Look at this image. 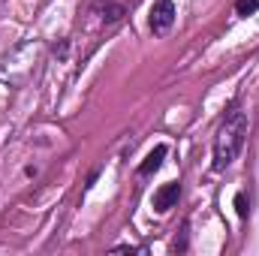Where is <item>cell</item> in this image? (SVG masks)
I'll return each instance as SVG.
<instances>
[{
    "mask_svg": "<svg viewBox=\"0 0 259 256\" xmlns=\"http://www.w3.org/2000/svg\"><path fill=\"white\" fill-rule=\"evenodd\" d=\"M244 139H247V112L232 106L226 112V118L220 121L217 136H214V163H211L214 172H223L238 160V154L244 148Z\"/></svg>",
    "mask_w": 259,
    "mask_h": 256,
    "instance_id": "cell-1",
    "label": "cell"
},
{
    "mask_svg": "<svg viewBox=\"0 0 259 256\" xmlns=\"http://www.w3.org/2000/svg\"><path fill=\"white\" fill-rule=\"evenodd\" d=\"M175 15H178V9H175L172 0H154L151 15H148V24H151L154 33H166V30H172Z\"/></svg>",
    "mask_w": 259,
    "mask_h": 256,
    "instance_id": "cell-2",
    "label": "cell"
},
{
    "mask_svg": "<svg viewBox=\"0 0 259 256\" xmlns=\"http://www.w3.org/2000/svg\"><path fill=\"white\" fill-rule=\"evenodd\" d=\"M178 199H181V184H178V181H169V184H163L160 190L154 193V211L166 214L169 208L178 205Z\"/></svg>",
    "mask_w": 259,
    "mask_h": 256,
    "instance_id": "cell-3",
    "label": "cell"
},
{
    "mask_svg": "<svg viewBox=\"0 0 259 256\" xmlns=\"http://www.w3.org/2000/svg\"><path fill=\"white\" fill-rule=\"evenodd\" d=\"M166 154H169V148L166 145H157L145 160H142V166H139V175L142 178H148V175H154V172H160V166H163V160H166Z\"/></svg>",
    "mask_w": 259,
    "mask_h": 256,
    "instance_id": "cell-4",
    "label": "cell"
},
{
    "mask_svg": "<svg viewBox=\"0 0 259 256\" xmlns=\"http://www.w3.org/2000/svg\"><path fill=\"white\" fill-rule=\"evenodd\" d=\"M256 9H259V0H235V12L241 18H250Z\"/></svg>",
    "mask_w": 259,
    "mask_h": 256,
    "instance_id": "cell-5",
    "label": "cell"
},
{
    "mask_svg": "<svg viewBox=\"0 0 259 256\" xmlns=\"http://www.w3.org/2000/svg\"><path fill=\"white\" fill-rule=\"evenodd\" d=\"M235 211H238V217H241V220L250 214V208H247V196H244V193H235Z\"/></svg>",
    "mask_w": 259,
    "mask_h": 256,
    "instance_id": "cell-6",
    "label": "cell"
},
{
    "mask_svg": "<svg viewBox=\"0 0 259 256\" xmlns=\"http://www.w3.org/2000/svg\"><path fill=\"white\" fill-rule=\"evenodd\" d=\"M115 253H139V247H130V244H118Z\"/></svg>",
    "mask_w": 259,
    "mask_h": 256,
    "instance_id": "cell-7",
    "label": "cell"
}]
</instances>
